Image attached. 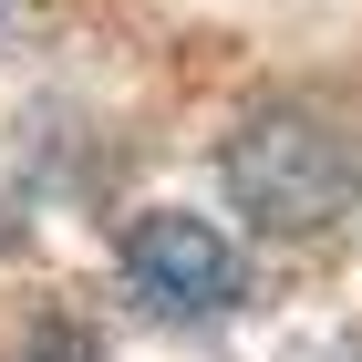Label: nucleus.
Instances as JSON below:
<instances>
[{
	"label": "nucleus",
	"instance_id": "nucleus-1",
	"mask_svg": "<svg viewBox=\"0 0 362 362\" xmlns=\"http://www.w3.org/2000/svg\"><path fill=\"white\" fill-rule=\"evenodd\" d=\"M218 176H228V197H238L259 228L310 238V228H332L341 207H352V187H362V135L341 124L332 104L279 93V104H259L249 124L228 135Z\"/></svg>",
	"mask_w": 362,
	"mask_h": 362
},
{
	"label": "nucleus",
	"instance_id": "nucleus-2",
	"mask_svg": "<svg viewBox=\"0 0 362 362\" xmlns=\"http://www.w3.org/2000/svg\"><path fill=\"white\" fill-rule=\"evenodd\" d=\"M124 290L145 310H176V321H207V310L238 300V249H228V228L187 218V207H145L124 228Z\"/></svg>",
	"mask_w": 362,
	"mask_h": 362
},
{
	"label": "nucleus",
	"instance_id": "nucleus-3",
	"mask_svg": "<svg viewBox=\"0 0 362 362\" xmlns=\"http://www.w3.org/2000/svg\"><path fill=\"white\" fill-rule=\"evenodd\" d=\"M31 362H104V352H93V332H73V321H52V332H42V352H31Z\"/></svg>",
	"mask_w": 362,
	"mask_h": 362
},
{
	"label": "nucleus",
	"instance_id": "nucleus-4",
	"mask_svg": "<svg viewBox=\"0 0 362 362\" xmlns=\"http://www.w3.org/2000/svg\"><path fill=\"white\" fill-rule=\"evenodd\" d=\"M352 362H362V352H352Z\"/></svg>",
	"mask_w": 362,
	"mask_h": 362
}]
</instances>
